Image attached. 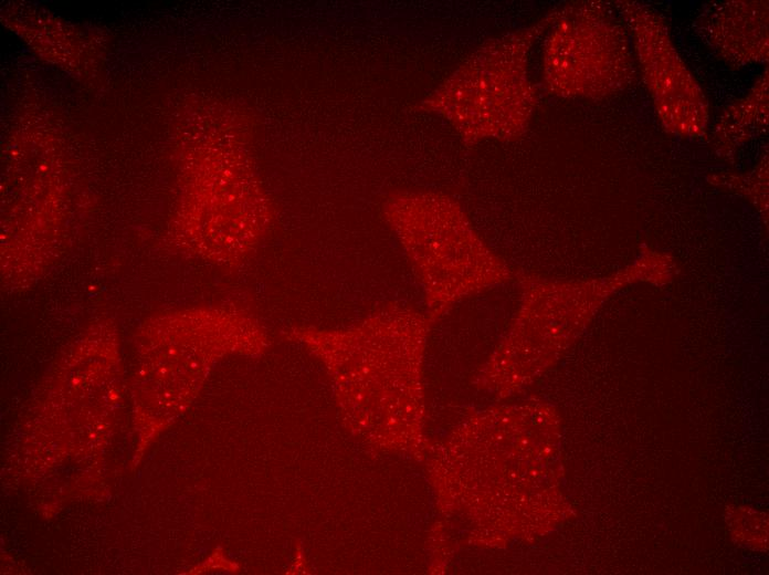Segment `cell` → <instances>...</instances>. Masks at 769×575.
Listing matches in <instances>:
<instances>
[{"label":"cell","instance_id":"1","mask_svg":"<svg viewBox=\"0 0 769 575\" xmlns=\"http://www.w3.org/2000/svg\"><path fill=\"white\" fill-rule=\"evenodd\" d=\"M431 322L425 313L390 302L343 330L294 328L331 377L341 409L354 416L417 415L421 365Z\"/></svg>","mask_w":769,"mask_h":575},{"label":"cell","instance_id":"2","mask_svg":"<svg viewBox=\"0 0 769 575\" xmlns=\"http://www.w3.org/2000/svg\"><path fill=\"white\" fill-rule=\"evenodd\" d=\"M382 211L422 289L431 324L457 303L510 279L505 261L451 196L397 192Z\"/></svg>","mask_w":769,"mask_h":575},{"label":"cell","instance_id":"3","mask_svg":"<svg viewBox=\"0 0 769 575\" xmlns=\"http://www.w3.org/2000/svg\"><path fill=\"white\" fill-rule=\"evenodd\" d=\"M555 17L556 9L477 48L422 101V109L444 118L466 145L520 138L538 102L529 55Z\"/></svg>","mask_w":769,"mask_h":575},{"label":"cell","instance_id":"4","mask_svg":"<svg viewBox=\"0 0 769 575\" xmlns=\"http://www.w3.org/2000/svg\"><path fill=\"white\" fill-rule=\"evenodd\" d=\"M636 61L629 31L602 1L556 9L541 55L542 84L562 98L600 101L630 87Z\"/></svg>","mask_w":769,"mask_h":575},{"label":"cell","instance_id":"5","mask_svg":"<svg viewBox=\"0 0 769 575\" xmlns=\"http://www.w3.org/2000/svg\"><path fill=\"white\" fill-rule=\"evenodd\" d=\"M613 7L629 31L636 65L662 127L681 138L704 137L709 104L680 55L665 20L638 1L620 0Z\"/></svg>","mask_w":769,"mask_h":575},{"label":"cell","instance_id":"6","mask_svg":"<svg viewBox=\"0 0 769 575\" xmlns=\"http://www.w3.org/2000/svg\"><path fill=\"white\" fill-rule=\"evenodd\" d=\"M695 28L703 41L733 66L768 61V1L710 2L696 18Z\"/></svg>","mask_w":769,"mask_h":575},{"label":"cell","instance_id":"7","mask_svg":"<svg viewBox=\"0 0 769 575\" xmlns=\"http://www.w3.org/2000/svg\"><path fill=\"white\" fill-rule=\"evenodd\" d=\"M768 126V69L750 90L719 115L710 145L723 156L735 154Z\"/></svg>","mask_w":769,"mask_h":575}]
</instances>
